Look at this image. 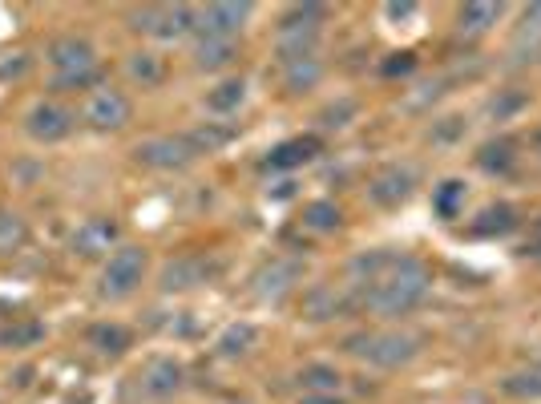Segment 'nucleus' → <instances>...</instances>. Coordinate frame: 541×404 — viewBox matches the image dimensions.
I'll use <instances>...</instances> for the list:
<instances>
[{
    "label": "nucleus",
    "mask_w": 541,
    "mask_h": 404,
    "mask_svg": "<svg viewBox=\"0 0 541 404\" xmlns=\"http://www.w3.org/2000/svg\"><path fill=\"white\" fill-rule=\"evenodd\" d=\"M352 291H356V308H364L380 320H404L416 308H424V299L432 295V271L416 255L404 251L392 271H384L380 279L352 287Z\"/></svg>",
    "instance_id": "obj_1"
},
{
    "label": "nucleus",
    "mask_w": 541,
    "mask_h": 404,
    "mask_svg": "<svg viewBox=\"0 0 541 404\" xmlns=\"http://www.w3.org/2000/svg\"><path fill=\"white\" fill-rule=\"evenodd\" d=\"M344 352L368 368H380V372H400L408 368L412 360H420L424 352V336L412 332V328H364V332H352L344 340Z\"/></svg>",
    "instance_id": "obj_2"
},
{
    "label": "nucleus",
    "mask_w": 541,
    "mask_h": 404,
    "mask_svg": "<svg viewBox=\"0 0 541 404\" xmlns=\"http://www.w3.org/2000/svg\"><path fill=\"white\" fill-rule=\"evenodd\" d=\"M323 21H328V5H291L275 25L279 65L295 61V57H315L319 37H323Z\"/></svg>",
    "instance_id": "obj_3"
},
{
    "label": "nucleus",
    "mask_w": 541,
    "mask_h": 404,
    "mask_svg": "<svg viewBox=\"0 0 541 404\" xmlns=\"http://www.w3.org/2000/svg\"><path fill=\"white\" fill-rule=\"evenodd\" d=\"M49 65L57 73V89H89L97 85V53L85 37H57L49 45Z\"/></svg>",
    "instance_id": "obj_4"
},
{
    "label": "nucleus",
    "mask_w": 541,
    "mask_h": 404,
    "mask_svg": "<svg viewBox=\"0 0 541 404\" xmlns=\"http://www.w3.org/2000/svg\"><path fill=\"white\" fill-rule=\"evenodd\" d=\"M146 263H150L146 247H134V243L114 247L110 259H105V267H101L97 295L101 299H130L146 279Z\"/></svg>",
    "instance_id": "obj_5"
},
{
    "label": "nucleus",
    "mask_w": 541,
    "mask_h": 404,
    "mask_svg": "<svg viewBox=\"0 0 541 404\" xmlns=\"http://www.w3.org/2000/svg\"><path fill=\"white\" fill-rule=\"evenodd\" d=\"M130 29L154 41H182L194 33V9L190 5H146L130 13Z\"/></svg>",
    "instance_id": "obj_6"
},
{
    "label": "nucleus",
    "mask_w": 541,
    "mask_h": 404,
    "mask_svg": "<svg viewBox=\"0 0 541 404\" xmlns=\"http://www.w3.org/2000/svg\"><path fill=\"white\" fill-rule=\"evenodd\" d=\"M416 186H420L416 166L388 162V166H380L368 178V198H372V207H380V211H396V207H404V202L416 194Z\"/></svg>",
    "instance_id": "obj_7"
},
{
    "label": "nucleus",
    "mask_w": 541,
    "mask_h": 404,
    "mask_svg": "<svg viewBox=\"0 0 541 404\" xmlns=\"http://www.w3.org/2000/svg\"><path fill=\"white\" fill-rule=\"evenodd\" d=\"M81 118H85L93 130H101V134H114V130H126V126H130L134 101H130L122 89H114V85H97V89L85 97Z\"/></svg>",
    "instance_id": "obj_8"
},
{
    "label": "nucleus",
    "mask_w": 541,
    "mask_h": 404,
    "mask_svg": "<svg viewBox=\"0 0 541 404\" xmlns=\"http://www.w3.org/2000/svg\"><path fill=\"white\" fill-rule=\"evenodd\" d=\"M198 154L190 150L186 134H154V138H142L134 146V162L146 166V170H162V174H174V170H186Z\"/></svg>",
    "instance_id": "obj_9"
},
{
    "label": "nucleus",
    "mask_w": 541,
    "mask_h": 404,
    "mask_svg": "<svg viewBox=\"0 0 541 404\" xmlns=\"http://www.w3.org/2000/svg\"><path fill=\"white\" fill-rule=\"evenodd\" d=\"M299 279H303V263L291 255H275L251 275V295L259 303H283L299 287Z\"/></svg>",
    "instance_id": "obj_10"
},
{
    "label": "nucleus",
    "mask_w": 541,
    "mask_h": 404,
    "mask_svg": "<svg viewBox=\"0 0 541 404\" xmlns=\"http://www.w3.org/2000/svg\"><path fill=\"white\" fill-rule=\"evenodd\" d=\"M299 308H303V320L311 324H332L356 312V291L336 287V283H311L299 299Z\"/></svg>",
    "instance_id": "obj_11"
},
{
    "label": "nucleus",
    "mask_w": 541,
    "mask_h": 404,
    "mask_svg": "<svg viewBox=\"0 0 541 404\" xmlns=\"http://www.w3.org/2000/svg\"><path fill=\"white\" fill-rule=\"evenodd\" d=\"M214 275H219V263L206 259V255H174L162 275H158V287L166 295H178V291H194V287H206Z\"/></svg>",
    "instance_id": "obj_12"
},
{
    "label": "nucleus",
    "mask_w": 541,
    "mask_h": 404,
    "mask_svg": "<svg viewBox=\"0 0 541 404\" xmlns=\"http://www.w3.org/2000/svg\"><path fill=\"white\" fill-rule=\"evenodd\" d=\"M251 13H255L251 5H202V9H194V33L219 37V41H239Z\"/></svg>",
    "instance_id": "obj_13"
},
{
    "label": "nucleus",
    "mask_w": 541,
    "mask_h": 404,
    "mask_svg": "<svg viewBox=\"0 0 541 404\" xmlns=\"http://www.w3.org/2000/svg\"><path fill=\"white\" fill-rule=\"evenodd\" d=\"M138 388H142L146 400H174L186 388V368L174 356H154L138 372Z\"/></svg>",
    "instance_id": "obj_14"
},
{
    "label": "nucleus",
    "mask_w": 541,
    "mask_h": 404,
    "mask_svg": "<svg viewBox=\"0 0 541 404\" xmlns=\"http://www.w3.org/2000/svg\"><path fill=\"white\" fill-rule=\"evenodd\" d=\"M25 130H29V138L53 146V142H65L73 134V114L61 110L57 101H37V106L25 114Z\"/></svg>",
    "instance_id": "obj_15"
},
{
    "label": "nucleus",
    "mask_w": 541,
    "mask_h": 404,
    "mask_svg": "<svg viewBox=\"0 0 541 404\" xmlns=\"http://www.w3.org/2000/svg\"><path fill=\"white\" fill-rule=\"evenodd\" d=\"M114 243H118V223H114V219H105V215L85 219V223L73 231V239H69L73 255H81V259H97V255L110 251Z\"/></svg>",
    "instance_id": "obj_16"
},
{
    "label": "nucleus",
    "mask_w": 541,
    "mask_h": 404,
    "mask_svg": "<svg viewBox=\"0 0 541 404\" xmlns=\"http://www.w3.org/2000/svg\"><path fill=\"white\" fill-rule=\"evenodd\" d=\"M473 162H477V170H485L489 178H509V174L521 166V146H517V138L501 134V138H489L485 146H477Z\"/></svg>",
    "instance_id": "obj_17"
},
{
    "label": "nucleus",
    "mask_w": 541,
    "mask_h": 404,
    "mask_svg": "<svg viewBox=\"0 0 541 404\" xmlns=\"http://www.w3.org/2000/svg\"><path fill=\"white\" fill-rule=\"evenodd\" d=\"M85 344L97 352V356H126L134 348V332L118 320H101L85 332Z\"/></svg>",
    "instance_id": "obj_18"
},
{
    "label": "nucleus",
    "mask_w": 541,
    "mask_h": 404,
    "mask_svg": "<svg viewBox=\"0 0 541 404\" xmlns=\"http://www.w3.org/2000/svg\"><path fill=\"white\" fill-rule=\"evenodd\" d=\"M521 227V215H517V207L513 202H489V207L473 219V235H481V239H501V235H513Z\"/></svg>",
    "instance_id": "obj_19"
},
{
    "label": "nucleus",
    "mask_w": 541,
    "mask_h": 404,
    "mask_svg": "<svg viewBox=\"0 0 541 404\" xmlns=\"http://www.w3.org/2000/svg\"><path fill=\"white\" fill-rule=\"evenodd\" d=\"M315 154H319V138H311V134L307 138H287L263 158V166L267 170H299V166L315 162Z\"/></svg>",
    "instance_id": "obj_20"
},
{
    "label": "nucleus",
    "mask_w": 541,
    "mask_h": 404,
    "mask_svg": "<svg viewBox=\"0 0 541 404\" xmlns=\"http://www.w3.org/2000/svg\"><path fill=\"white\" fill-rule=\"evenodd\" d=\"M501 17H505V5H485V0H473V5H461V9H457V33L469 37V41H477V37H485Z\"/></svg>",
    "instance_id": "obj_21"
},
{
    "label": "nucleus",
    "mask_w": 541,
    "mask_h": 404,
    "mask_svg": "<svg viewBox=\"0 0 541 404\" xmlns=\"http://www.w3.org/2000/svg\"><path fill=\"white\" fill-rule=\"evenodd\" d=\"M319 81H323V61H319V53H315V57H295V61H283V89H287L291 97L311 93Z\"/></svg>",
    "instance_id": "obj_22"
},
{
    "label": "nucleus",
    "mask_w": 541,
    "mask_h": 404,
    "mask_svg": "<svg viewBox=\"0 0 541 404\" xmlns=\"http://www.w3.org/2000/svg\"><path fill=\"white\" fill-rule=\"evenodd\" d=\"M235 57H239V41L198 37V45H194V65H198L202 73H219V69L235 65Z\"/></svg>",
    "instance_id": "obj_23"
},
{
    "label": "nucleus",
    "mask_w": 541,
    "mask_h": 404,
    "mask_svg": "<svg viewBox=\"0 0 541 404\" xmlns=\"http://www.w3.org/2000/svg\"><path fill=\"white\" fill-rule=\"evenodd\" d=\"M541 53V5H529L521 13V25L513 33V45H509V57L513 61H525V57H537Z\"/></svg>",
    "instance_id": "obj_24"
},
{
    "label": "nucleus",
    "mask_w": 541,
    "mask_h": 404,
    "mask_svg": "<svg viewBox=\"0 0 541 404\" xmlns=\"http://www.w3.org/2000/svg\"><path fill=\"white\" fill-rule=\"evenodd\" d=\"M255 344H259V328L251 320H239V324H231L219 340H214V352H219L223 360H243V356L255 352Z\"/></svg>",
    "instance_id": "obj_25"
},
{
    "label": "nucleus",
    "mask_w": 541,
    "mask_h": 404,
    "mask_svg": "<svg viewBox=\"0 0 541 404\" xmlns=\"http://www.w3.org/2000/svg\"><path fill=\"white\" fill-rule=\"evenodd\" d=\"M465 198H469V182L465 178H445V182L432 186V211H437V219L453 223L465 211Z\"/></svg>",
    "instance_id": "obj_26"
},
{
    "label": "nucleus",
    "mask_w": 541,
    "mask_h": 404,
    "mask_svg": "<svg viewBox=\"0 0 541 404\" xmlns=\"http://www.w3.org/2000/svg\"><path fill=\"white\" fill-rule=\"evenodd\" d=\"M243 101H247V81L243 77H227V81H219L214 89H206V110L219 114V118L239 114Z\"/></svg>",
    "instance_id": "obj_27"
},
{
    "label": "nucleus",
    "mask_w": 541,
    "mask_h": 404,
    "mask_svg": "<svg viewBox=\"0 0 541 404\" xmlns=\"http://www.w3.org/2000/svg\"><path fill=\"white\" fill-rule=\"evenodd\" d=\"M497 388H501V396H509V400H541V360H533V364H525V368L501 376Z\"/></svg>",
    "instance_id": "obj_28"
},
{
    "label": "nucleus",
    "mask_w": 541,
    "mask_h": 404,
    "mask_svg": "<svg viewBox=\"0 0 541 404\" xmlns=\"http://www.w3.org/2000/svg\"><path fill=\"white\" fill-rule=\"evenodd\" d=\"M126 73H130L142 89H154V85L166 81V57H158L154 49H134V53L126 57Z\"/></svg>",
    "instance_id": "obj_29"
},
{
    "label": "nucleus",
    "mask_w": 541,
    "mask_h": 404,
    "mask_svg": "<svg viewBox=\"0 0 541 404\" xmlns=\"http://www.w3.org/2000/svg\"><path fill=\"white\" fill-rule=\"evenodd\" d=\"M295 380H299L303 396H336L340 384H344V376L332 364H307V368H299Z\"/></svg>",
    "instance_id": "obj_30"
},
{
    "label": "nucleus",
    "mask_w": 541,
    "mask_h": 404,
    "mask_svg": "<svg viewBox=\"0 0 541 404\" xmlns=\"http://www.w3.org/2000/svg\"><path fill=\"white\" fill-rule=\"evenodd\" d=\"M303 227L315 231V235H336L344 227V211L328 198H315V202L303 207Z\"/></svg>",
    "instance_id": "obj_31"
},
{
    "label": "nucleus",
    "mask_w": 541,
    "mask_h": 404,
    "mask_svg": "<svg viewBox=\"0 0 541 404\" xmlns=\"http://www.w3.org/2000/svg\"><path fill=\"white\" fill-rule=\"evenodd\" d=\"M186 142H190V150H194V154H219L223 146H231V142H235V126L202 122V126H194V130L186 134Z\"/></svg>",
    "instance_id": "obj_32"
},
{
    "label": "nucleus",
    "mask_w": 541,
    "mask_h": 404,
    "mask_svg": "<svg viewBox=\"0 0 541 404\" xmlns=\"http://www.w3.org/2000/svg\"><path fill=\"white\" fill-rule=\"evenodd\" d=\"M25 243H29V223H25V215L0 207V255H17Z\"/></svg>",
    "instance_id": "obj_33"
},
{
    "label": "nucleus",
    "mask_w": 541,
    "mask_h": 404,
    "mask_svg": "<svg viewBox=\"0 0 541 404\" xmlns=\"http://www.w3.org/2000/svg\"><path fill=\"white\" fill-rule=\"evenodd\" d=\"M525 106H529V97H525L521 89H497V97L485 106V114H489L493 122H509V118L521 114Z\"/></svg>",
    "instance_id": "obj_34"
},
{
    "label": "nucleus",
    "mask_w": 541,
    "mask_h": 404,
    "mask_svg": "<svg viewBox=\"0 0 541 404\" xmlns=\"http://www.w3.org/2000/svg\"><path fill=\"white\" fill-rule=\"evenodd\" d=\"M45 336V328L41 324H33V320H25V324H9V328H0V348H29V344H37Z\"/></svg>",
    "instance_id": "obj_35"
},
{
    "label": "nucleus",
    "mask_w": 541,
    "mask_h": 404,
    "mask_svg": "<svg viewBox=\"0 0 541 404\" xmlns=\"http://www.w3.org/2000/svg\"><path fill=\"white\" fill-rule=\"evenodd\" d=\"M356 110H360L356 101H352V97H344V101H336V106L323 110V114H319V122L328 126V130H344V126H348V118H356Z\"/></svg>",
    "instance_id": "obj_36"
},
{
    "label": "nucleus",
    "mask_w": 541,
    "mask_h": 404,
    "mask_svg": "<svg viewBox=\"0 0 541 404\" xmlns=\"http://www.w3.org/2000/svg\"><path fill=\"white\" fill-rule=\"evenodd\" d=\"M412 69H416V53H408V49H404V53H392V57L380 65L384 77H404V73H412Z\"/></svg>",
    "instance_id": "obj_37"
},
{
    "label": "nucleus",
    "mask_w": 541,
    "mask_h": 404,
    "mask_svg": "<svg viewBox=\"0 0 541 404\" xmlns=\"http://www.w3.org/2000/svg\"><path fill=\"white\" fill-rule=\"evenodd\" d=\"M465 134V118H445V126H432V142L445 146V142H457Z\"/></svg>",
    "instance_id": "obj_38"
},
{
    "label": "nucleus",
    "mask_w": 541,
    "mask_h": 404,
    "mask_svg": "<svg viewBox=\"0 0 541 404\" xmlns=\"http://www.w3.org/2000/svg\"><path fill=\"white\" fill-rule=\"evenodd\" d=\"M384 13L392 21H408V17H416V5H412V0H404V5H384Z\"/></svg>",
    "instance_id": "obj_39"
},
{
    "label": "nucleus",
    "mask_w": 541,
    "mask_h": 404,
    "mask_svg": "<svg viewBox=\"0 0 541 404\" xmlns=\"http://www.w3.org/2000/svg\"><path fill=\"white\" fill-rule=\"evenodd\" d=\"M299 404H344L340 396H303Z\"/></svg>",
    "instance_id": "obj_40"
},
{
    "label": "nucleus",
    "mask_w": 541,
    "mask_h": 404,
    "mask_svg": "<svg viewBox=\"0 0 541 404\" xmlns=\"http://www.w3.org/2000/svg\"><path fill=\"white\" fill-rule=\"evenodd\" d=\"M533 235H537V243H541V215L533 219Z\"/></svg>",
    "instance_id": "obj_41"
},
{
    "label": "nucleus",
    "mask_w": 541,
    "mask_h": 404,
    "mask_svg": "<svg viewBox=\"0 0 541 404\" xmlns=\"http://www.w3.org/2000/svg\"><path fill=\"white\" fill-rule=\"evenodd\" d=\"M529 255H533V259L541 263V243H533V251H529Z\"/></svg>",
    "instance_id": "obj_42"
},
{
    "label": "nucleus",
    "mask_w": 541,
    "mask_h": 404,
    "mask_svg": "<svg viewBox=\"0 0 541 404\" xmlns=\"http://www.w3.org/2000/svg\"><path fill=\"white\" fill-rule=\"evenodd\" d=\"M537 146H541V130H537Z\"/></svg>",
    "instance_id": "obj_43"
}]
</instances>
